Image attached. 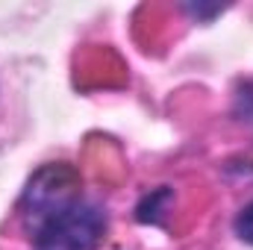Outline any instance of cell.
<instances>
[{
    "instance_id": "1",
    "label": "cell",
    "mask_w": 253,
    "mask_h": 250,
    "mask_svg": "<svg viewBox=\"0 0 253 250\" xmlns=\"http://www.w3.org/2000/svg\"><path fill=\"white\" fill-rule=\"evenodd\" d=\"M109 227V215L100 203L80 197L59 215L47 218L30 239L36 250H97Z\"/></svg>"
},
{
    "instance_id": "5",
    "label": "cell",
    "mask_w": 253,
    "mask_h": 250,
    "mask_svg": "<svg viewBox=\"0 0 253 250\" xmlns=\"http://www.w3.org/2000/svg\"><path fill=\"white\" fill-rule=\"evenodd\" d=\"M183 9L189 12L191 18H197V21H209V18H215L218 12H224V6H218V3H215V6H206V3H186Z\"/></svg>"
},
{
    "instance_id": "3",
    "label": "cell",
    "mask_w": 253,
    "mask_h": 250,
    "mask_svg": "<svg viewBox=\"0 0 253 250\" xmlns=\"http://www.w3.org/2000/svg\"><path fill=\"white\" fill-rule=\"evenodd\" d=\"M171 203H174V191L168 186H159L138 200L135 218H138L141 224H165V215H168Z\"/></svg>"
},
{
    "instance_id": "2",
    "label": "cell",
    "mask_w": 253,
    "mask_h": 250,
    "mask_svg": "<svg viewBox=\"0 0 253 250\" xmlns=\"http://www.w3.org/2000/svg\"><path fill=\"white\" fill-rule=\"evenodd\" d=\"M80 186H83L80 174L65 162H53V165L39 168L30 177V183L24 188V197H21V218H24L27 233L33 236L47 218L59 215L71 203H77L83 197Z\"/></svg>"
},
{
    "instance_id": "4",
    "label": "cell",
    "mask_w": 253,
    "mask_h": 250,
    "mask_svg": "<svg viewBox=\"0 0 253 250\" xmlns=\"http://www.w3.org/2000/svg\"><path fill=\"white\" fill-rule=\"evenodd\" d=\"M236 233H239L242 242L253 245V200H248L242 206V212L236 215Z\"/></svg>"
}]
</instances>
